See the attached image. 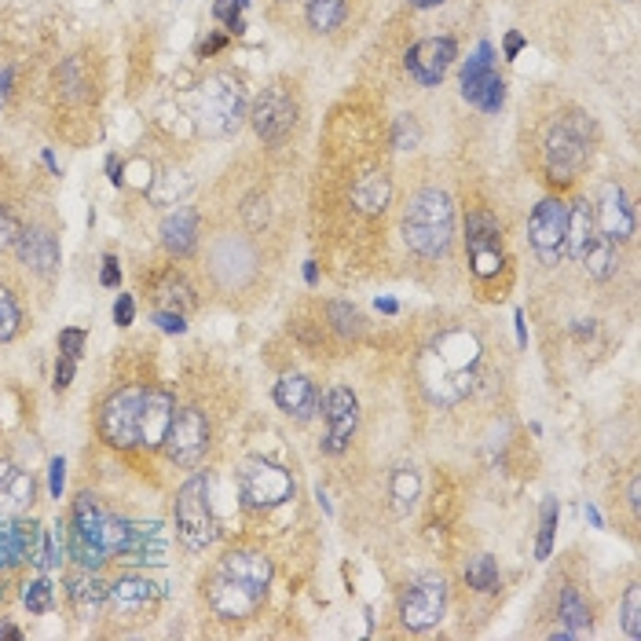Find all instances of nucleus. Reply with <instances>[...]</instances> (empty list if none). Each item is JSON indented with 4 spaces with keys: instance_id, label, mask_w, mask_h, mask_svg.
<instances>
[{
    "instance_id": "5fc2aeb1",
    "label": "nucleus",
    "mask_w": 641,
    "mask_h": 641,
    "mask_svg": "<svg viewBox=\"0 0 641 641\" xmlns=\"http://www.w3.org/2000/svg\"><path fill=\"white\" fill-rule=\"evenodd\" d=\"M630 506H641V480L634 477V480H630Z\"/></svg>"
},
{
    "instance_id": "ddd939ff",
    "label": "nucleus",
    "mask_w": 641,
    "mask_h": 641,
    "mask_svg": "<svg viewBox=\"0 0 641 641\" xmlns=\"http://www.w3.org/2000/svg\"><path fill=\"white\" fill-rule=\"evenodd\" d=\"M250 122L264 144H279L297 122V106L283 89H264L261 95H256Z\"/></svg>"
},
{
    "instance_id": "680f3d73",
    "label": "nucleus",
    "mask_w": 641,
    "mask_h": 641,
    "mask_svg": "<svg viewBox=\"0 0 641 641\" xmlns=\"http://www.w3.org/2000/svg\"><path fill=\"white\" fill-rule=\"evenodd\" d=\"M411 4H414V8H440L444 0H411Z\"/></svg>"
},
{
    "instance_id": "603ef678",
    "label": "nucleus",
    "mask_w": 641,
    "mask_h": 641,
    "mask_svg": "<svg viewBox=\"0 0 641 641\" xmlns=\"http://www.w3.org/2000/svg\"><path fill=\"white\" fill-rule=\"evenodd\" d=\"M8 89H12V70H0V103H4L8 100Z\"/></svg>"
},
{
    "instance_id": "a878e982",
    "label": "nucleus",
    "mask_w": 641,
    "mask_h": 641,
    "mask_svg": "<svg viewBox=\"0 0 641 641\" xmlns=\"http://www.w3.org/2000/svg\"><path fill=\"white\" fill-rule=\"evenodd\" d=\"M597 220H594V206L586 198H580L575 206L569 209V231H564V256H572V261H583L586 250L594 245L597 239Z\"/></svg>"
},
{
    "instance_id": "f03ea898",
    "label": "nucleus",
    "mask_w": 641,
    "mask_h": 641,
    "mask_svg": "<svg viewBox=\"0 0 641 641\" xmlns=\"http://www.w3.org/2000/svg\"><path fill=\"white\" fill-rule=\"evenodd\" d=\"M128 547V520L114 517L100 499L81 495L73 502V525H70V553L81 569H100L106 558H125Z\"/></svg>"
},
{
    "instance_id": "bf43d9fd",
    "label": "nucleus",
    "mask_w": 641,
    "mask_h": 641,
    "mask_svg": "<svg viewBox=\"0 0 641 641\" xmlns=\"http://www.w3.org/2000/svg\"><path fill=\"white\" fill-rule=\"evenodd\" d=\"M517 341H520V345L528 341V334H525V316H520V312H517Z\"/></svg>"
},
{
    "instance_id": "412c9836",
    "label": "nucleus",
    "mask_w": 641,
    "mask_h": 641,
    "mask_svg": "<svg viewBox=\"0 0 641 641\" xmlns=\"http://www.w3.org/2000/svg\"><path fill=\"white\" fill-rule=\"evenodd\" d=\"M15 253H19V261H23L26 268H34L37 275H51L59 268V242H56V234H51L48 228H37V224H30V228H19Z\"/></svg>"
},
{
    "instance_id": "dca6fc26",
    "label": "nucleus",
    "mask_w": 641,
    "mask_h": 641,
    "mask_svg": "<svg viewBox=\"0 0 641 641\" xmlns=\"http://www.w3.org/2000/svg\"><path fill=\"white\" fill-rule=\"evenodd\" d=\"M594 220H597V231L613 242H627L630 234H634V209H630L623 187L619 184L602 187V198H597V206H594Z\"/></svg>"
},
{
    "instance_id": "09e8293b",
    "label": "nucleus",
    "mask_w": 641,
    "mask_h": 641,
    "mask_svg": "<svg viewBox=\"0 0 641 641\" xmlns=\"http://www.w3.org/2000/svg\"><path fill=\"white\" fill-rule=\"evenodd\" d=\"M154 323L162 327L165 334H184V330H187L184 316H180V312H158V316H154Z\"/></svg>"
},
{
    "instance_id": "4468645a",
    "label": "nucleus",
    "mask_w": 641,
    "mask_h": 641,
    "mask_svg": "<svg viewBox=\"0 0 641 641\" xmlns=\"http://www.w3.org/2000/svg\"><path fill=\"white\" fill-rule=\"evenodd\" d=\"M444 605H447V586H444V580H422V583H414L411 591L403 594V605H400L403 627L430 630L433 623H440Z\"/></svg>"
},
{
    "instance_id": "6ab92c4d",
    "label": "nucleus",
    "mask_w": 641,
    "mask_h": 641,
    "mask_svg": "<svg viewBox=\"0 0 641 641\" xmlns=\"http://www.w3.org/2000/svg\"><path fill=\"white\" fill-rule=\"evenodd\" d=\"M206 597H209L213 613L224 619H245L256 613V605H261V594H253L250 586L234 583L231 575H224V572H213Z\"/></svg>"
},
{
    "instance_id": "c756f323",
    "label": "nucleus",
    "mask_w": 641,
    "mask_h": 641,
    "mask_svg": "<svg viewBox=\"0 0 641 641\" xmlns=\"http://www.w3.org/2000/svg\"><path fill=\"white\" fill-rule=\"evenodd\" d=\"M389 195H392V187L385 173H367L356 187H352V198H356V206L363 213H381L389 206Z\"/></svg>"
},
{
    "instance_id": "0eeeda50",
    "label": "nucleus",
    "mask_w": 641,
    "mask_h": 641,
    "mask_svg": "<svg viewBox=\"0 0 641 641\" xmlns=\"http://www.w3.org/2000/svg\"><path fill=\"white\" fill-rule=\"evenodd\" d=\"M147 389L128 385L117 389L100 411V436L111 447H140V408H144Z\"/></svg>"
},
{
    "instance_id": "58836bf2",
    "label": "nucleus",
    "mask_w": 641,
    "mask_h": 641,
    "mask_svg": "<svg viewBox=\"0 0 641 641\" xmlns=\"http://www.w3.org/2000/svg\"><path fill=\"white\" fill-rule=\"evenodd\" d=\"M623 630L627 638H641V586H627V597H623Z\"/></svg>"
},
{
    "instance_id": "49530a36",
    "label": "nucleus",
    "mask_w": 641,
    "mask_h": 641,
    "mask_svg": "<svg viewBox=\"0 0 641 641\" xmlns=\"http://www.w3.org/2000/svg\"><path fill=\"white\" fill-rule=\"evenodd\" d=\"M15 234H19V224L12 220V213L0 206V250H8V245H15Z\"/></svg>"
},
{
    "instance_id": "5701e85b",
    "label": "nucleus",
    "mask_w": 641,
    "mask_h": 641,
    "mask_svg": "<svg viewBox=\"0 0 641 641\" xmlns=\"http://www.w3.org/2000/svg\"><path fill=\"white\" fill-rule=\"evenodd\" d=\"M224 575H231L234 583H242V586H250L253 594H261L268 591V583H272V561L264 558V553H253V550H234L228 553V558L220 561V569Z\"/></svg>"
},
{
    "instance_id": "864d4df0",
    "label": "nucleus",
    "mask_w": 641,
    "mask_h": 641,
    "mask_svg": "<svg viewBox=\"0 0 641 641\" xmlns=\"http://www.w3.org/2000/svg\"><path fill=\"white\" fill-rule=\"evenodd\" d=\"M520 45H525V37H520V34H510V37H506V56H510V59L517 56Z\"/></svg>"
},
{
    "instance_id": "4d7b16f0",
    "label": "nucleus",
    "mask_w": 641,
    "mask_h": 641,
    "mask_svg": "<svg viewBox=\"0 0 641 641\" xmlns=\"http://www.w3.org/2000/svg\"><path fill=\"white\" fill-rule=\"evenodd\" d=\"M217 48H224V37H209L206 45H202V56H213Z\"/></svg>"
},
{
    "instance_id": "72a5a7b5",
    "label": "nucleus",
    "mask_w": 641,
    "mask_h": 641,
    "mask_svg": "<svg viewBox=\"0 0 641 641\" xmlns=\"http://www.w3.org/2000/svg\"><path fill=\"white\" fill-rule=\"evenodd\" d=\"M466 580L473 591L480 594H491V591H499V564L495 558H488V553H480V558L469 561V569H466Z\"/></svg>"
},
{
    "instance_id": "de8ad7c7",
    "label": "nucleus",
    "mask_w": 641,
    "mask_h": 641,
    "mask_svg": "<svg viewBox=\"0 0 641 641\" xmlns=\"http://www.w3.org/2000/svg\"><path fill=\"white\" fill-rule=\"evenodd\" d=\"M73 370H78V359H70V356H59L56 363V389H70V381H73Z\"/></svg>"
},
{
    "instance_id": "f704fd0d",
    "label": "nucleus",
    "mask_w": 641,
    "mask_h": 641,
    "mask_svg": "<svg viewBox=\"0 0 641 641\" xmlns=\"http://www.w3.org/2000/svg\"><path fill=\"white\" fill-rule=\"evenodd\" d=\"M56 84L62 89V95H67V100H81L84 89H89V78L81 73V59L78 56L62 62L59 73H56Z\"/></svg>"
},
{
    "instance_id": "c85d7f7f",
    "label": "nucleus",
    "mask_w": 641,
    "mask_h": 641,
    "mask_svg": "<svg viewBox=\"0 0 641 641\" xmlns=\"http://www.w3.org/2000/svg\"><path fill=\"white\" fill-rule=\"evenodd\" d=\"M67 591H70L73 608H78L81 616H95L106 605V586L95 580V575H89V569H84L81 575H73V580L67 583Z\"/></svg>"
},
{
    "instance_id": "39448f33",
    "label": "nucleus",
    "mask_w": 641,
    "mask_h": 641,
    "mask_svg": "<svg viewBox=\"0 0 641 641\" xmlns=\"http://www.w3.org/2000/svg\"><path fill=\"white\" fill-rule=\"evenodd\" d=\"M591 158V122H583V114L561 117L547 136V169L553 184H572L580 176V169Z\"/></svg>"
},
{
    "instance_id": "37998d69",
    "label": "nucleus",
    "mask_w": 641,
    "mask_h": 641,
    "mask_svg": "<svg viewBox=\"0 0 641 641\" xmlns=\"http://www.w3.org/2000/svg\"><path fill=\"white\" fill-rule=\"evenodd\" d=\"M242 4H234V0H217V19H224V23H228V30L231 34H242Z\"/></svg>"
},
{
    "instance_id": "9d476101",
    "label": "nucleus",
    "mask_w": 641,
    "mask_h": 641,
    "mask_svg": "<svg viewBox=\"0 0 641 641\" xmlns=\"http://www.w3.org/2000/svg\"><path fill=\"white\" fill-rule=\"evenodd\" d=\"M162 447L176 466H198L202 458H206V447H209L206 414L195 411V408L176 411L173 422H169V433H165Z\"/></svg>"
},
{
    "instance_id": "a18cd8bd",
    "label": "nucleus",
    "mask_w": 641,
    "mask_h": 641,
    "mask_svg": "<svg viewBox=\"0 0 641 641\" xmlns=\"http://www.w3.org/2000/svg\"><path fill=\"white\" fill-rule=\"evenodd\" d=\"M133 316H136L133 297H128V294H117V301H114V323H117V327H133Z\"/></svg>"
},
{
    "instance_id": "f3484780",
    "label": "nucleus",
    "mask_w": 641,
    "mask_h": 641,
    "mask_svg": "<svg viewBox=\"0 0 641 641\" xmlns=\"http://www.w3.org/2000/svg\"><path fill=\"white\" fill-rule=\"evenodd\" d=\"M41 525L19 517H0V572H12L37 553Z\"/></svg>"
},
{
    "instance_id": "c9c22d12",
    "label": "nucleus",
    "mask_w": 641,
    "mask_h": 641,
    "mask_svg": "<svg viewBox=\"0 0 641 641\" xmlns=\"http://www.w3.org/2000/svg\"><path fill=\"white\" fill-rule=\"evenodd\" d=\"M19 327H23V308H19L8 286H0V341H12Z\"/></svg>"
},
{
    "instance_id": "69168bd1",
    "label": "nucleus",
    "mask_w": 641,
    "mask_h": 641,
    "mask_svg": "<svg viewBox=\"0 0 641 641\" xmlns=\"http://www.w3.org/2000/svg\"><path fill=\"white\" fill-rule=\"evenodd\" d=\"M234 4H242V8H245V4H250V0H234Z\"/></svg>"
},
{
    "instance_id": "2f4dec72",
    "label": "nucleus",
    "mask_w": 641,
    "mask_h": 641,
    "mask_svg": "<svg viewBox=\"0 0 641 641\" xmlns=\"http://www.w3.org/2000/svg\"><path fill=\"white\" fill-rule=\"evenodd\" d=\"M345 12H348L345 0H308V26L316 34H330V30L345 23Z\"/></svg>"
},
{
    "instance_id": "f8f14e48",
    "label": "nucleus",
    "mask_w": 641,
    "mask_h": 641,
    "mask_svg": "<svg viewBox=\"0 0 641 641\" xmlns=\"http://www.w3.org/2000/svg\"><path fill=\"white\" fill-rule=\"evenodd\" d=\"M466 245L473 256V272L480 279H491L502 268V231L499 220L488 209H477L466 217Z\"/></svg>"
},
{
    "instance_id": "20e7f679",
    "label": "nucleus",
    "mask_w": 641,
    "mask_h": 641,
    "mask_svg": "<svg viewBox=\"0 0 641 641\" xmlns=\"http://www.w3.org/2000/svg\"><path fill=\"white\" fill-rule=\"evenodd\" d=\"M191 114L206 136H231L245 117V92L231 73H213L191 95Z\"/></svg>"
},
{
    "instance_id": "393cba45",
    "label": "nucleus",
    "mask_w": 641,
    "mask_h": 641,
    "mask_svg": "<svg viewBox=\"0 0 641 641\" xmlns=\"http://www.w3.org/2000/svg\"><path fill=\"white\" fill-rule=\"evenodd\" d=\"M275 403H279L290 419L308 422L319 408V392H316V385L305 378V374H286V378L275 385Z\"/></svg>"
},
{
    "instance_id": "8fccbe9b",
    "label": "nucleus",
    "mask_w": 641,
    "mask_h": 641,
    "mask_svg": "<svg viewBox=\"0 0 641 641\" xmlns=\"http://www.w3.org/2000/svg\"><path fill=\"white\" fill-rule=\"evenodd\" d=\"M62 469H67V462L62 458H51V477H48V488H51V499H59L62 495Z\"/></svg>"
},
{
    "instance_id": "a19ab883",
    "label": "nucleus",
    "mask_w": 641,
    "mask_h": 641,
    "mask_svg": "<svg viewBox=\"0 0 641 641\" xmlns=\"http://www.w3.org/2000/svg\"><path fill=\"white\" fill-rule=\"evenodd\" d=\"M330 323H334L337 334L352 337V334H359V330H363V316L356 312V308L334 301V305H330Z\"/></svg>"
},
{
    "instance_id": "9b49d317",
    "label": "nucleus",
    "mask_w": 641,
    "mask_h": 641,
    "mask_svg": "<svg viewBox=\"0 0 641 641\" xmlns=\"http://www.w3.org/2000/svg\"><path fill=\"white\" fill-rule=\"evenodd\" d=\"M564 231H569V206L561 198H542L528 220V234L539 261L550 264V268L564 256Z\"/></svg>"
},
{
    "instance_id": "0e129e2a",
    "label": "nucleus",
    "mask_w": 641,
    "mask_h": 641,
    "mask_svg": "<svg viewBox=\"0 0 641 641\" xmlns=\"http://www.w3.org/2000/svg\"><path fill=\"white\" fill-rule=\"evenodd\" d=\"M378 308H381V312H389V316H392V312H397V301H378Z\"/></svg>"
},
{
    "instance_id": "aec40b11",
    "label": "nucleus",
    "mask_w": 641,
    "mask_h": 641,
    "mask_svg": "<svg viewBox=\"0 0 641 641\" xmlns=\"http://www.w3.org/2000/svg\"><path fill=\"white\" fill-rule=\"evenodd\" d=\"M162 591L147 575H122L117 583L106 586V605L122 616H144L158 605Z\"/></svg>"
},
{
    "instance_id": "b1692460",
    "label": "nucleus",
    "mask_w": 641,
    "mask_h": 641,
    "mask_svg": "<svg viewBox=\"0 0 641 641\" xmlns=\"http://www.w3.org/2000/svg\"><path fill=\"white\" fill-rule=\"evenodd\" d=\"M37 484L26 469L12 462H0V517H19L23 510L34 506Z\"/></svg>"
},
{
    "instance_id": "4be33fe9",
    "label": "nucleus",
    "mask_w": 641,
    "mask_h": 641,
    "mask_svg": "<svg viewBox=\"0 0 641 641\" xmlns=\"http://www.w3.org/2000/svg\"><path fill=\"white\" fill-rule=\"evenodd\" d=\"M173 414H176V400L169 397V392L147 389L144 408H140V447H147V451L162 447L165 433H169V422H173Z\"/></svg>"
},
{
    "instance_id": "cd10ccee",
    "label": "nucleus",
    "mask_w": 641,
    "mask_h": 641,
    "mask_svg": "<svg viewBox=\"0 0 641 641\" xmlns=\"http://www.w3.org/2000/svg\"><path fill=\"white\" fill-rule=\"evenodd\" d=\"M125 558L133 561H165V531L162 525H133L128 520V547H125Z\"/></svg>"
},
{
    "instance_id": "a211bd4d",
    "label": "nucleus",
    "mask_w": 641,
    "mask_h": 641,
    "mask_svg": "<svg viewBox=\"0 0 641 641\" xmlns=\"http://www.w3.org/2000/svg\"><path fill=\"white\" fill-rule=\"evenodd\" d=\"M359 425V403L348 389H330L327 397V451L341 455Z\"/></svg>"
},
{
    "instance_id": "13d9d810",
    "label": "nucleus",
    "mask_w": 641,
    "mask_h": 641,
    "mask_svg": "<svg viewBox=\"0 0 641 641\" xmlns=\"http://www.w3.org/2000/svg\"><path fill=\"white\" fill-rule=\"evenodd\" d=\"M106 169H111V180H114V184H122V162H117V158H111V162H106Z\"/></svg>"
},
{
    "instance_id": "6e6552de",
    "label": "nucleus",
    "mask_w": 641,
    "mask_h": 641,
    "mask_svg": "<svg viewBox=\"0 0 641 641\" xmlns=\"http://www.w3.org/2000/svg\"><path fill=\"white\" fill-rule=\"evenodd\" d=\"M239 491H242L245 506L272 510V506H283L286 499H294V477L286 473L283 466L264 462V458H253V462L242 466Z\"/></svg>"
},
{
    "instance_id": "e2e57ef3",
    "label": "nucleus",
    "mask_w": 641,
    "mask_h": 641,
    "mask_svg": "<svg viewBox=\"0 0 641 641\" xmlns=\"http://www.w3.org/2000/svg\"><path fill=\"white\" fill-rule=\"evenodd\" d=\"M305 279H308V283H316V279H319V272H316V264H308V268H305Z\"/></svg>"
},
{
    "instance_id": "3c124183",
    "label": "nucleus",
    "mask_w": 641,
    "mask_h": 641,
    "mask_svg": "<svg viewBox=\"0 0 641 641\" xmlns=\"http://www.w3.org/2000/svg\"><path fill=\"white\" fill-rule=\"evenodd\" d=\"M117 279H122V268H117V256H103L100 283H103V286H117Z\"/></svg>"
},
{
    "instance_id": "ea45409f",
    "label": "nucleus",
    "mask_w": 641,
    "mask_h": 641,
    "mask_svg": "<svg viewBox=\"0 0 641 641\" xmlns=\"http://www.w3.org/2000/svg\"><path fill=\"white\" fill-rule=\"evenodd\" d=\"M23 602H26V608L30 613H48L51 605H56V594H51V586H48V580H30L26 583V591H23Z\"/></svg>"
},
{
    "instance_id": "7c9ffc66",
    "label": "nucleus",
    "mask_w": 641,
    "mask_h": 641,
    "mask_svg": "<svg viewBox=\"0 0 641 641\" xmlns=\"http://www.w3.org/2000/svg\"><path fill=\"white\" fill-rule=\"evenodd\" d=\"M580 264L586 268V275H591V279L605 283L608 275L616 272V242H613V239H605V234H597L594 245L586 250V256H583Z\"/></svg>"
},
{
    "instance_id": "2eb2a0df",
    "label": "nucleus",
    "mask_w": 641,
    "mask_h": 641,
    "mask_svg": "<svg viewBox=\"0 0 641 641\" xmlns=\"http://www.w3.org/2000/svg\"><path fill=\"white\" fill-rule=\"evenodd\" d=\"M458 56V45L455 37H430V41H419L411 51H408V70L411 78L425 84V89H433V84L444 81L447 67L455 62Z\"/></svg>"
},
{
    "instance_id": "7ed1b4c3",
    "label": "nucleus",
    "mask_w": 641,
    "mask_h": 641,
    "mask_svg": "<svg viewBox=\"0 0 641 641\" xmlns=\"http://www.w3.org/2000/svg\"><path fill=\"white\" fill-rule=\"evenodd\" d=\"M451 234H455V206L444 191L425 187L408 202L403 213V239L414 253L422 256H444L451 250Z\"/></svg>"
},
{
    "instance_id": "bb28decb",
    "label": "nucleus",
    "mask_w": 641,
    "mask_h": 641,
    "mask_svg": "<svg viewBox=\"0 0 641 641\" xmlns=\"http://www.w3.org/2000/svg\"><path fill=\"white\" fill-rule=\"evenodd\" d=\"M198 242V217L195 209H176L162 220V245L173 256H187Z\"/></svg>"
},
{
    "instance_id": "423d86ee",
    "label": "nucleus",
    "mask_w": 641,
    "mask_h": 641,
    "mask_svg": "<svg viewBox=\"0 0 641 641\" xmlns=\"http://www.w3.org/2000/svg\"><path fill=\"white\" fill-rule=\"evenodd\" d=\"M176 536L187 550H206L217 539V520L209 510V484L206 477H191L176 491Z\"/></svg>"
},
{
    "instance_id": "052dcab7",
    "label": "nucleus",
    "mask_w": 641,
    "mask_h": 641,
    "mask_svg": "<svg viewBox=\"0 0 641 641\" xmlns=\"http://www.w3.org/2000/svg\"><path fill=\"white\" fill-rule=\"evenodd\" d=\"M586 517H591V525H594V528H602V513H597L594 506H586Z\"/></svg>"
},
{
    "instance_id": "6e6d98bb",
    "label": "nucleus",
    "mask_w": 641,
    "mask_h": 641,
    "mask_svg": "<svg viewBox=\"0 0 641 641\" xmlns=\"http://www.w3.org/2000/svg\"><path fill=\"white\" fill-rule=\"evenodd\" d=\"M0 638H15L19 641V638H23V630H19L15 623H0Z\"/></svg>"
},
{
    "instance_id": "473e14b6",
    "label": "nucleus",
    "mask_w": 641,
    "mask_h": 641,
    "mask_svg": "<svg viewBox=\"0 0 641 641\" xmlns=\"http://www.w3.org/2000/svg\"><path fill=\"white\" fill-rule=\"evenodd\" d=\"M561 619L569 623V638L591 634V613H586V605L580 602V594H575L572 586H564V594H561Z\"/></svg>"
},
{
    "instance_id": "f257e3e1",
    "label": "nucleus",
    "mask_w": 641,
    "mask_h": 641,
    "mask_svg": "<svg viewBox=\"0 0 641 641\" xmlns=\"http://www.w3.org/2000/svg\"><path fill=\"white\" fill-rule=\"evenodd\" d=\"M480 367V341L466 330H447L433 341L419 363V378L430 392L433 403L440 408H455L458 400L469 397L473 389V374Z\"/></svg>"
},
{
    "instance_id": "c03bdc74",
    "label": "nucleus",
    "mask_w": 641,
    "mask_h": 641,
    "mask_svg": "<svg viewBox=\"0 0 641 641\" xmlns=\"http://www.w3.org/2000/svg\"><path fill=\"white\" fill-rule=\"evenodd\" d=\"M81 348H84V330H62V334H59V352H62V356L78 359Z\"/></svg>"
},
{
    "instance_id": "79ce46f5",
    "label": "nucleus",
    "mask_w": 641,
    "mask_h": 641,
    "mask_svg": "<svg viewBox=\"0 0 641 641\" xmlns=\"http://www.w3.org/2000/svg\"><path fill=\"white\" fill-rule=\"evenodd\" d=\"M419 140H422L419 125H414L411 117H400V122H397V147H400V151H411V147H419Z\"/></svg>"
},
{
    "instance_id": "e433bc0d",
    "label": "nucleus",
    "mask_w": 641,
    "mask_h": 641,
    "mask_svg": "<svg viewBox=\"0 0 641 641\" xmlns=\"http://www.w3.org/2000/svg\"><path fill=\"white\" fill-rule=\"evenodd\" d=\"M553 528H558V499H547L542 506V525H539V542H536V558L547 561L553 550Z\"/></svg>"
},
{
    "instance_id": "1a4fd4ad",
    "label": "nucleus",
    "mask_w": 641,
    "mask_h": 641,
    "mask_svg": "<svg viewBox=\"0 0 641 641\" xmlns=\"http://www.w3.org/2000/svg\"><path fill=\"white\" fill-rule=\"evenodd\" d=\"M462 95L466 103H473L484 114H499L502 103H506V84H502L495 59H491V45H480L462 62Z\"/></svg>"
},
{
    "instance_id": "4c0bfd02",
    "label": "nucleus",
    "mask_w": 641,
    "mask_h": 641,
    "mask_svg": "<svg viewBox=\"0 0 641 641\" xmlns=\"http://www.w3.org/2000/svg\"><path fill=\"white\" fill-rule=\"evenodd\" d=\"M392 499H397V506L400 510H408L414 499H419V473H414V469H397V473H392Z\"/></svg>"
}]
</instances>
